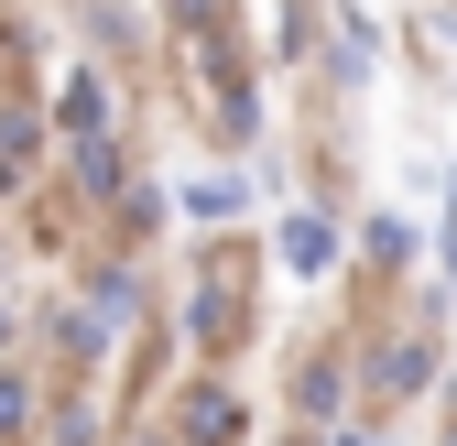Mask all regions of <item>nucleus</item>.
I'll return each mask as SVG.
<instances>
[{
  "label": "nucleus",
  "instance_id": "obj_2",
  "mask_svg": "<svg viewBox=\"0 0 457 446\" xmlns=\"http://www.w3.org/2000/svg\"><path fill=\"white\" fill-rule=\"evenodd\" d=\"M228 305H240V272H207V284H196V326H207V338H228V326H240V316H228Z\"/></svg>",
  "mask_w": 457,
  "mask_h": 446
},
{
  "label": "nucleus",
  "instance_id": "obj_9",
  "mask_svg": "<svg viewBox=\"0 0 457 446\" xmlns=\"http://www.w3.org/2000/svg\"><path fill=\"white\" fill-rule=\"evenodd\" d=\"M337 446H370V435H337Z\"/></svg>",
  "mask_w": 457,
  "mask_h": 446
},
{
  "label": "nucleus",
  "instance_id": "obj_4",
  "mask_svg": "<svg viewBox=\"0 0 457 446\" xmlns=\"http://www.w3.org/2000/svg\"><path fill=\"white\" fill-rule=\"evenodd\" d=\"M425 370H436V349H381V359H370V381H381V392H414Z\"/></svg>",
  "mask_w": 457,
  "mask_h": 446
},
{
  "label": "nucleus",
  "instance_id": "obj_5",
  "mask_svg": "<svg viewBox=\"0 0 457 446\" xmlns=\"http://www.w3.org/2000/svg\"><path fill=\"white\" fill-rule=\"evenodd\" d=\"M33 175V120H0V186Z\"/></svg>",
  "mask_w": 457,
  "mask_h": 446
},
{
  "label": "nucleus",
  "instance_id": "obj_8",
  "mask_svg": "<svg viewBox=\"0 0 457 446\" xmlns=\"http://www.w3.org/2000/svg\"><path fill=\"white\" fill-rule=\"evenodd\" d=\"M33 414V392H22V370H0V425H22Z\"/></svg>",
  "mask_w": 457,
  "mask_h": 446
},
{
  "label": "nucleus",
  "instance_id": "obj_1",
  "mask_svg": "<svg viewBox=\"0 0 457 446\" xmlns=\"http://www.w3.org/2000/svg\"><path fill=\"white\" fill-rule=\"evenodd\" d=\"M54 120H66V142H77V163L109 186L120 163H109V98H98V77H66V98H54Z\"/></svg>",
  "mask_w": 457,
  "mask_h": 446
},
{
  "label": "nucleus",
  "instance_id": "obj_3",
  "mask_svg": "<svg viewBox=\"0 0 457 446\" xmlns=\"http://www.w3.org/2000/svg\"><path fill=\"white\" fill-rule=\"evenodd\" d=\"M283 261H295V272H327V261H337L327 218H295V229H283Z\"/></svg>",
  "mask_w": 457,
  "mask_h": 446
},
{
  "label": "nucleus",
  "instance_id": "obj_10",
  "mask_svg": "<svg viewBox=\"0 0 457 446\" xmlns=\"http://www.w3.org/2000/svg\"><path fill=\"white\" fill-rule=\"evenodd\" d=\"M446 272H457V240H446Z\"/></svg>",
  "mask_w": 457,
  "mask_h": 446
},
{
  "label": "nucleus",
  "instance_id": "obj_6",
  "mask_svg": "<svg viewBox=\"0 0 457 446\" xmlns=\"http://www.w3.org/2000/svg\"><path fill=\"white\" fill-rule=\"evenodd\" d=\"M240 435V414H228V392H196V446H228Z\"/></svg>",
  "mask_w": 457,
  "mask_h": 446
},
{
  "label": "nucleus",
  "instance_id": "obj_7",
  "mask_svg": "<svg viewBox=\"0 0 457 446\" xmlns=\"http://www.w3.org/2000/svg\"><path fill=\"white\" fill-rule=\"evenodd\" d=\"M186 207H196V218H228V207H240V186H228V175H207V186H186Z\"/></svg>",
  "mask_w": 457,
  "mask_h": 446
}]
</instances>
